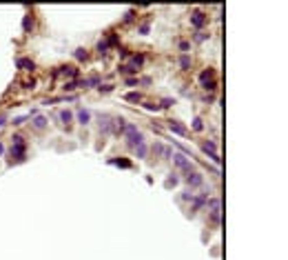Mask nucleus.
Here are the masks:
<instances>
[{"mask_svg": "<svg viewBox=\"0 0 288 260\" xmlns=\"http://www.w3.org/2000/svg\"><path fill=\"white\" fill-rule=\"evenodd\" d=\"M193 25L195 27H202L204 25V16H202V13H193Z\"/></svg>", "mask_w": 288, "mask_h": 260, "instance_id": "obj_6", "label": "nucleus"}, {"mask_svg": "<svg viewBox=\"0 0 288 260\" xmlns=\"http://www.w3.org/2000/svg\"><path fill=\"white\" fill-rule=\"evenodd\" d=\"M138 156H140V158H144V156H146V147H144V145H140V149H138Z\"/></svg>", "mask_w": 288, "mask_h": 260, "instance_id": "obj_11", "label": "nucleus"}, {"mask_svg": "<svg viewBox=\"0 0 288 260\" xmlns=\"http://www.w3.org/2000/svg\"><path fill=\"white\" fill-rule=\"evenodd\" d=\"M113 162V165H122V167H129V162L127 160H111Z\"/></svg>", "mask_w": 288, "mask_h": 260, "instance_id": "obj_12", "label": "nucleus"}, {"mask_svg": "<svg viewBox=\"0 0 288 260\" xmlns=\"http://www.w3.org/2000/svg\"><path fill=\"white\" fill-rule=\"evenodd\" d=\"M84 56H87V51H84V49H78V51H75V58H78V60H82Z\"/></svg>", "mask_w": 288, "mask_h": 260, "instance_id": "obj_10", "label": "nucleus"}, {"mask_svg": "<svg viewBox=\"0 0 288 260\" xmlns=\"http://www.w3.org/2000/svg\"><path fill=\"white\" fill-rule=\"evenodd\" d=\"M2 125H5V118H0V127H2Z\"/></svg>", "mask_w": 288, "mask_h": 260, "instance_id": "obj_14", "label": "nucleus"}, {"mask_svg": "<svg viewBox=\"0 0 288 260\" xmlns=\"http://www.w3.org/2000/svg\"><path fill=\"white\" fill-rule=\"evenodd\" d=\"M138 98H140V96H138V93H129V96H127V100H133V102H135V100H138Z\"/></svg>", "mask_w": 288, "mask_h": 260, "instance_id": "obj_13", "label": "nucleus"}, {"mask_svg": "<svg viewBox=\"0 0 288 260\" xmlns=\"http://www.w3.org/2000/svg\"><path fill=\"white\" fill-rule=\"evenodd\" d=\"M2 151H5V147H2V145H0V154H2Z\"/></svg>", "mask_w": 288, "mask_h": 260, "instance_id": "obj_15", "label": "nucleus"}, {"mask_svg": "<svg viewBox=\"0 0 288 260\" xmlns=\"http://www.w3.org/2000/svg\"><path fill=\"white\" fill-rule=\"evenodd\" d=\"M45 122H47V120H45V118H42V116H38V118H36V120H33V125H36V127H38V129H42V127H45Z\"/></svg>", "mask_w": 288, "mask_h": 260, "instance_id": "obj_8", "label": "nucleus"}, {"mask_svg": "<svg viewBox=\"0 0 288 260\" xmlns=\"http://www.w3.org/2000/svg\"><path fill=\"white\" fill-rule=\"evenodd\" d=\"M169 127H171V131H175V133H180V136H184V133H186V127H182L180 122H171Z\"/></svg>", "mask_w": 288, "mask_h": 260, "instance_id": "obj_4", "label": "nucleus"}, {"mask_svg": "<svg viewBox=\"0 0 288 260\" xmlns=\"http://www.w3.org/2000/svg\"><path fill=\"white\" fill-rule=\"evenodd\" d=\"M89 118H91V116H89V111H78V120L82 122V125H87Z\"/></svg>", "mask_w": 288, "mask_h": 260, "instance_id": "obj_5", "label": "nucleus"}, {"mask_svg": "<svg viewBox=\"0 0 288 260\" xmlns=\"http://www.w3.org/2000/svg\"><path fill=\"white\" fill-rule=\"evenodd\" d=\"M60 118H62V122H69V120H71V114H69V111H62Z\"/></svg>", "mask_w": 288, "mask_h": 260, "instance_id": "obj_9", "label": "nucleus"}, {"mask_svg": "<svg viewBox=\"0 0 288 260\" xmlns=\"http://www.w3.org/2000/svg\"><path fill=\"white\" fill-rule=\"evenodd\" d=\"M204 151L211 154V158H213L215 162H219V156H217V151H215V142H204Z\"/></svg>", "mask_w": 288, "mask_h": 260, "instance_id": "obj_2", "label": "nucleus"}, {"mask_svg": "<svg viewBox=\"0 0 288 260\" xmlns=\"http://www.w3.org/2000/svg\"><path fill=\"white\" fill-rule=\"evenodd\" d=\"M127 138L131 145H142V133L135 129V125H127Z\"/></svg>", "mask_w": 288, "mask_h": 260, "instance_id": "obj_1", "label": "nucleus"}, {"mask_svg": "<svg viewBox=\"0 0 288 260\" xmlns=\"http://www.w3.org/2000/svg\"><path fill=\"white\" fill-rule=\"evenodd\" d=\"M173 160H175V165L180 167V169H186V171H191V162H188L184 156H175Z\"/></svg>", "mask_w": 288, "mask_h": 260, "instance_id": "obj_3", "label": "nucleus"}, {"mask_svg": "<svg viewBox=\"0 0 288 260\" xmlns=\"http://www.w3.org/2000/svg\"><path fill=\"white\" fill-rule=\"evenodd\" d=\"M191 185H202V176L200 173H193V178H188Z\"/></svg>", "mask_w": 288, "mask_h": 260, "instance_id": "obj_7", "label": "nucleus"}]
</instances>
